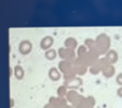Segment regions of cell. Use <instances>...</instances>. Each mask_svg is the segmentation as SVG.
<instances>
[{"mask_svg":"<svg viewBox=\"0 0 122 108\" xmlns=\"http://www.w3.org/2000/svg\"><path fill=\"white\" fill-rule=\"evenodd\" d=\"M79 96L76 92L71 91L67 95V98L70 102L73 103L77 99Z\"/></svg>","mask_w":122,"mask_h":108,"instance_id":"cell-10","label":"cell"},{"mask_svg":"<svg viewBox=\"0 0 122 108\" xmlns=\"http://www.w3.org/2000/svg\"><path fill=\"white\" fill-rule=\"evenodd\" d=\"M105 59L108 63L112 64L116 63L118 59V56L114 51L111 50L107 54Z\"/></svg>","mask_w":122,"mask_h":108,"instance_id":"cell-6","label":"cell"},{"mask_svg":"<svg viewBox=\"0 0 122 108\" xmlns=\"http://www.w3.org/2000/svg\"><path fill=\"white\" fill-rule=\"evenodd\" d=\"M49 102L50 104L55 108H61L64 106L66 103V100L62 97H51L49 99Z\"/></svg>","mask_w":122,"mask_h":108,"instance_id":"cell-4","label":"cell"},{"mask_svg":"<svg viewBox=\"0 0 122 108\" xmlns=\"http://www.w3.org/2000/svg\"><path fill=\"white\" fill-rule=\"evenodd\" d=\"M44 108H55L52 105L49 104L46 105L44 107Z\"/></svg>","mask_w":122,"mask_h":108,"instance_id":"cell-15","label":"cell"},{"mask_svg":"<svg viewBox=\"0 0 122 108\" xmlns=\"http://www.w3.org/2000/svg\"><path fill=\"white\" fill-rule=\"evenodd\" d=\"M95 101L92 97L85 99L77 107V108H92L94 105Z\"/></svg>","mask_w":122,"mask_h":108,"instance_id":"cell-5","label":"cell"},{"mask_svg":"<svg viewBox=\"0 0 122 108\" xmlns=\"http://www.w3.org/2000/svg\"><path fill=\"white\" fill-rule=\"evenodd\" d=\"M46 58L47 59L51 60L54 59L56 56L55 51L53 49H51L46 51L45 53Z\"/></svg>","mask_w":122,"mask_h":108,"instance_id":"cell-11","label":"cell"},{"mask_svg":"<svg viewBox=\"0 0 122 108\" xmlns=\"http://www.w3.org/2000/svg\"><path fill=\"white\" fill-rule=\"evenodd\" d=\"M102 71L103 75L106 77L110 78L114 74L115 70L112 64L108 63L105 58L101 59Z\"/></svg>","mask_w":122,"mask_h":108,"instance_id":"cell-1","label":"cell"},{"mask_svg":"<svg viewBox=\"0 0 122 108\" xmlns=\"http://www.w3.org/2000/svg\"><path fill=\"white\" fill-rule=\"evenodd\" d=\"M99 52L103 54L106 52L110 46V41L108 37L104 35L98 42Z\"/></svg>","mask_w":122,"mask_h":108,"instance_id":"cell-2","label":"cell"},{"mask_svg":"<svg viewBox=\"0 0 122 108\" xmlns=\"http://www.w3.org/2000/svg\"><path fill=\"white\" fill-rule=\"evenodd\" d=\"M58 92L59 95L61 96H64L66 92L65 88L63 87H62L59 89L58 91Z\"/></svg>","mask_w":122,"mask_h":108,"instance_id":"cell-12","label":"cell"},{"mask_svg":"<svg viewBox=\"0 0 122 108\" xmlns=\"http://www.w3.org/2000/svg\"><path fill=\"white\" fill-rule=\"evenodd\" d=\"M53 43L52 38L50 37L47 36L43 38L40 43V46L43 49L45 50L49 48Z\"/></svg>","mask_w":122,"mask_h":108,"instance_id":"cell-8","label":"cell"},{"mask_svg":"<svg viewBox=\"0 0 122 108\" xmlns=\"http://www.w3.org/2000/svg\"><path fill=\"white\" fill-rule=\"evenodd\" d=\"M117 92L118 95L120 97H122V87L118 90Z\"/></svg>","mask_w":122,"mask_h":108,"instance_id":"cell-14","label":"cell"},{"mask_svg":"<svg viewBox=\"0 0 122 108\" xmlns=\"http://www.w3.org/2000/svg\"><path fill=\"white\" fill-rule=\"evenodd\" d=\"M63 108H73L70 106H67L64 107Z\"/></svg>","mask_w":122,"mask_h":108,"instance_id":"cell-16","label":"cell"},{"mask_svg":"<svg viewBox=\"0 0 122 108\" xmlns=\"http://www.w3.org/2000/svg\"><path fill=\"white\" fill-rule=\"evenodd\" d=\"M48 74L50 78L54 81L58 80L60 77V73L55 68H52L49 70Z\"/></svg>","mask_w":122,"mask_h":108,"instance_id":"cell-9","label":"cell"},{"mask_svg":"<svg viewBox=\"0 0 122 108\" xmlns=\"http://www.w3.org/2000/svg\"><path fill=\"white\" fill-rule=\"evenodd\" d=\"M116 81L119 84L122 85V73L118 75L117 77Z\"/></svg>","mask_w":122,"mask_h":108,"instance_id":"cell-13","label":"cell"},{"mask_svg":"<svg viewBox=\"0 0 122 108\" xmlns=\"http://www.w3.org/2000/svg\"><path fill=\"white\" fill-rule=\"evenodd\" d=\"M32 48V44L30 42L27 40H24L20 43L19 49L21 54L26 55L30 52Z\"/></svg>","mask_w":122,"mask_h":108,"instance_id":"cell-3","label":"cell"},{"mask_svg":"<svg viewBox=\"0 0 122 108\" xmlns=\"http://www.w3.org/2000/svg\"><path fill=\"white\" fill-rule=\"evenodd\" d=\"M14 74L15 77L18 80L22 79L25 75L23 68L20 65H17L14 68Z\"/></svg>","mask_w":122,"mask_h":108,"instance_id":"cell-7","label":"cell"}]
</instances>
